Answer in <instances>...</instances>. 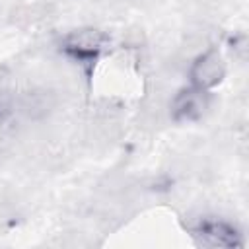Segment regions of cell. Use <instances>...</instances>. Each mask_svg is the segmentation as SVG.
Here are the masks:
<instances>
[{"mask_svg": "<svg viewBox=\"0 0 249 249\" xmlns=\"http://www.w3.org/2000/svg\"><path fill=\"white\" fill-rule=\"evenodd\" d=\"M187 78L189 84L200 89H214L216 86H220L226 78V62L222 53L216 47H208L202 53L195 54L189 62H187Z\"/></svg>", "mask_w": 249, "mask_h": 249, "instance_id": "obj_1", "label": "cell"}, {"mask_svg": "<svg viewBox=\"0 0 249 249\" xmlns=\"http://www.w3.org/2000/svg\"><path fill=\"white\" fill-rule=\"evenodd\" d=\"M109 43V37L105 31L97 29V27H80V29H72L68 31L60 45H62V51L78 60V62H89L93 58H97L105 47Z\"/></svg>", "mask_w": 249, "mask_h": 249, "instance_id": "obj_3", "label": "cell"}, {"mask_svg": "<svg viewBox=\"0 0 249 249\" xmlns=\"http://www.w3.org/2000/svg\"><path fill=\"white\" fill-rule=\"evenodd\" d=\"M45 18H47V8L43 4H23V6H18L12 12V21L19 27L37 25Z\"/></svg>", "mask_w": 249, "mask_h": 249, "instance_id": "obj_5", "label": "cell"}, {"mask_svg": "<svg viewBox=\"0 0 249 249\" xmlns=\"http://www.w3.org/2000/svg\"><path fill=\"white\" fill-rule=\"evenodd\" d=\"M195 235H198L200 243L206 247H235L241 243L239 231L226 220H218V218L216 220L198 218Z\"/></svg>", "mask_w": 249, "mask_h": 249, "instance_id": "obj_4", "label": "cell"}, {"mask_svg": "<svg viewBox=\"0 0 249 249\" xmlns=\"http://www.w3.org/2000/svg\"><path fill=\"white\" fill-rule=\"evenodd\" d=\"M231 51H233V54H235L239 60H245V58H247V39H245V35H239L237 39H233Z\"/></svg>", "mask_w": 249, "mask_h": 249, "instance_id": "obj_6", "label": "cell"}, {"mask_svg": "<svg viewBox=\"0 0 249 249\" xmlns=\"http://www.w3.org/2000/svg\"><path fill=\"white\" fill-rule=\"evenodd\" d=\"M210 109V91L185 86L171 93L169 97V121L173 123H193L206 115Z\"/></svg>", "mask_w": 249, "mask_h": 249, "instance_id": "obj_2", "label": "cell"}]
</instances>
